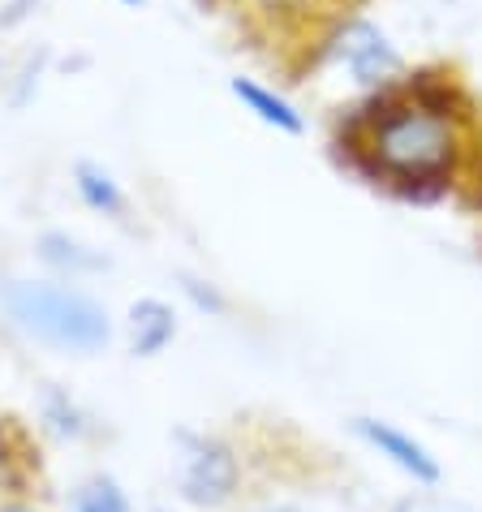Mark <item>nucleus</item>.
Wrapping results in <instances>:
<instances>
[{"instance_id":"obj_1","label":"nucleus","mask_w":482,"mask_h":512,"mask_svg":"<svg viewBox=\"0 0 482 512\" xmlns=\"http://www.w3.org/2000/svg\"><path fill=\"white\" fill-rule=\"evenodd\" d=\"M470 142V117L427 104L401 78L353 104L332 147L371 186H384L405 203H439L465 177Z\"/></svg>"},{"instance_id":"obj_2","label":"nucleus","mask_w":482,"mask_h":512,"mask_svg":"<svg viewBox=\"0 0 482 512\" xmlns=\"http://www.w3.org/2000/svg\"><path fill=\"white\" fill-rule=\"evenodd\" d=\"M9 319L22 327L26 336L44 340L52 349L65 353H99L112 340V319L108 310L95 302L91 293L74 289V284H56V280H9L5 293Z\"/></svg>"},{"instance_id":"obj_3","label":"nucleus","mask_w":482,"mask_h":512,"mask_svg":"<svg viewBox=\"0 0 482 512\" xmlns=\"http://www.w3.org/2000/svg\"><path fill=\"white\" fill-rule=\"evenodd\" d=\"M319 56L328 65H336L340 74H349V82H358L366 95L405 78L401 48L388 39L384 26H375L371 18H358V13L336 18L328 26V35L319 39Z\"/></svg>"},{"instance_id":"obj_4","label":"nucleus","mask_w":482,"mask_h":512,"mask_svg":"<svg viewBox=\"0 0 482 512\" xmlns=\"http://www.w3.org/2000/svg\"><path fill=\"white\" fill-rule=\"evenodd\" d=\"M177 444H181V500L194 508L229 504L241 482L237 452L216 435H190V431H181Z\"/></svg>"},{"instance_id":"obj_5","label":"nucleus","mask_w":482,"mask_h":512,"mask_svg":"<svg viewBox=\"0 0 482 512\" xmlns=\"http://www.w3.org/2000/svg\"><path fill=\"white\" fill-rule=\"evenodd\" d=\"M353 435H358L362 444H371L388 465H396L401 474L414 478L418 487H435V482L444 478V469H439L435 452L422 444V439L401 431V426H392L384 418H353Z\"/></svg>"},{"instance_id":"obj_6","label":"nucleus","mask_w":482,"mask_h":512,"mask_svg":"<svg viewBox=\"0 0 482 512\" xmlns=\"http://www.w3.org/2000/svg\"><path fill=\"white\" fill-rule=\"evenodd\" d=\"M229 91H233V99L250 112L254 121L267 125V130L289 134V138H302L306 134V112L297 108L293 99L280 95V91L263 87V82H254V78H229Z\"/></svg>"},{"instance_id":"obj_7","label":"nucleus","mask_w":482,"mask_h":512,"mask_svg":"<svg viewBox=\"0 0 482 512\" xmlns=\"http://www.w3.org/2000/svg\"><path fill=\"white\" fill-rule=\"evenodd\" d=\"M125 332H130L134 358H160L177 336V310L160 297H138L130 306V319H125Z\"/></svg>"},{"instance_id":"obj_8","label":"nucleus","mask_w":482,"mask_h":512,"mask_svg":"<svg viewBox=\"0 0 482 512\" xmlns=\"http://www.w3.org/2000/svg\"><path fill=\"white\" fill-rule=\"evenodd\" d=\"M35 250H39V259H44L52 272H61V276H95V272H108V254L104 250H91L87 241L69 237L61 229H52V233L39 237Z\"/></svg>"},{"instance_id":"obj_9","label":"nucleus","mask_w":482,"mask_h":512,"mask_svg":"<svg viewBox=\"0 0 482 512\" xmlns=\"http://www.w3.org/2000/svg\"><path fill=\"white\" fill-rule=\"evenodd\" d=\"M74 190L91 211H99V216H108V220H125V211H130V198H125L121 181L91 160L74 164Z\"/></svg>"},{"instance_id":"obj_10","label":"nucleus","mask_w":482,"mask_h":512,"mask_svg":"<svg viewBox=\"0 0 482 512\" xmlns=\"http://www.w3.org/2000/svg\"><path fill=\"white\" fill-rule=\"evenodd\" d=\"M74 512H130V495L121 491L117 478L95 474L74 491Z\"/></svg>"},{"instance_id":"obj_11","label":"nucleus","mask_w":482,"mask_h":512,"mask_svg":"<svg viewBox=\"0 0 482 512\" xmlns=\"http://www.w3.org/2000/svg\"><path fill=\"white\" fill-rule=\"evenodd\" d=\"M44 422L52 426V435H61V439H82L91 431L87 414H82V409L69 401V392H61V388L44 392Z\"/></svg>"},{"instance_id":"obj_12","label":"nucleus","mask_w":482,"mask_h":512,"mask_svg":"<svg viewBox=\"0 0 482 512\" xmlns=\"http://www.w3.org/2000/svg\"><path fill=\"white\" fill-rule=\"evenodd\" d=\"M181 289H186V297L198 306V310H207V315H224L229 310V302L220 297L216 284H207V280H194V276H181Z\"/></svg>"},{"instance_id":"obj_13","label":"nucleus","mask_w":482,"mask_h":512,"mask_svg":"<svg viewBox=\"0 0 482 512\" xmlns=\"http://www.w3.org/2000/svg\"><path fill=\"white\" fill-rule=\"evenodd\" d=\"M13 487H18V457H13L9 431L0 426V495H9Z\"/></svg>"},{"instance_id":"obj_14","label":"nucleus","mask_w":482,"mask_h":512,"mask_svg":"<svg viewBox=\"0 0 482 512\" xmlns=\"http://www.w3.org/2000/svg\"><path fill=\"white\" fill-rule=\"evenodd\" d=\"M392 512H470L465 504H452V500H435V495H409Z\"/></svg>"},{"instance_id":"obj_15","label":"nucleus","mask_w":482,"mask_h":512,"mask_svg":"<svg viewBox=\"0 0 482 512\" xmlns=\"http://www.w3.org/2000/svg\"><path fill=\"white\" fill-rule=\"evenodd\" d=\"M263 13H272V18H289V13H310L319 5V0H254Z\"/></svg>"},{"instance_id":"obj_16","label":"nucleus","mask_w":482,"mask_h":512,"mask_svg":"<svg viewBox=\"0 0 482 512\" xmlns=\"http://www.w3.org/2000/svg\"><path fill=\"white\" fill-rule=\"evenodd\" d=\"M465 177H470L474 207H482V138H478V147H470V160H465Z\"/></svg>"},{"instance_id":"obj_17","label":"nucleus","mask_w":482,"mask_h":512,"mask_svg":"<svg viewBox=\"0 0 482 512\" xmlns=\"http://www.w3.org/2000/svg\"><path fill=\"white\" fill-rule=\"evenodd\" d=\"M31 5H39V0H13L9 13H0V26H13V22H22L26 13H31Z\"/></svg>"},{"instance_id":"obj_18","label":"nucleus","mask_w":482,"mask_h":512,"mask_svg":"<svg viewBox=\"0 0 482 512\" xmlns=\"http://www.w3.org/2000/svg\"><path fill=\"white\" fill-rule=\"evenodd\" d=\"M259 512H302L297 504H272V508H259Z\"/></svg>"},{"instance_id":"obj_19","label":"nucleus","mask_w":482,"mask_h":512,"mask_svg":"<svg viewBox=\"0 0 482 512\" xmlns=\"http://www.w3.org/2000/svg\"><path fill=\"white\" fill-rule=\"evenodd\" d=\"M117 5H125V9H143L147 0H117Z\"/></svg>"},{"instance_id":"obj_20","label":"nucleus","mask_w":482,"mask_h":512,"mask_svg":"<svg viewBox=\"0 0 482 512\" xmlns=\"http://www.w3.org/2000/svg\"><path fill=\"white\" fill-rule=\"evenodd\" d=\"M0 512H35V508H26V504H9V508H0Z\"/></svg>"},{"instance_id":"obj_21","label":"nucleus","mask_w":482,"mask_h":512,"mask_svg":"<svg viewBox=\"0 0 482 512\" xmlns=\"http://www.w3.org/2000/svg\"><path fill=\"white\" fill-rule=\"evenodd\" d=\"M160 512H168V508H160Z\"/></svg>"}]
</instances>
